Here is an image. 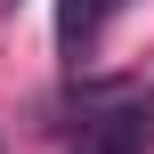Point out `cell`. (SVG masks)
I'll list each match as a JSON object with an SVG mask.
<instances>
[{
  "instance_id": "6da1fadb",
  "label": "cell",
  "mask_w": 154,
  "mask_h": 154,
  "mask_svg": "<svg viewBox=\"0 0 154 154\" xmlns=\"http://www.w3.org/2000/svg\"><path fill=\"white\" fill-rule=\"evenodd\" d=\"M73 130H81V154H146L154 146V89H114V97H97Z\"/></svg>"
},
{
  "instance_id": "7a4b0ae2",
  "label": "cell",
  "mask_w": 154,
  "mask_h": 154,
  "mask_svg": "<svg viewBox=\"0 0 154 154\" xmlns=\"http://www.w3.org/2000/svg\"><path fill=\"white\" fill-rule=\"evenodd\" d=\"M122 0H57V49L65 57H81L97 32H106V16H114Z\"/></svg>"
},
{
  "instance_id": "3957f363",
  "label": "cell",
  "mask_w": 154,
  "mask_h": 154,
  "mask_svg": "<svg viewBox=\"0 0 154 154\" xmlns=\"http://www.w3.org/2000/svg\"><path fill=\"white\" fill-rule=\"evenodd\" d=\"M0 16H16V0H0Z\"/></svg>"
}]
</instances>
